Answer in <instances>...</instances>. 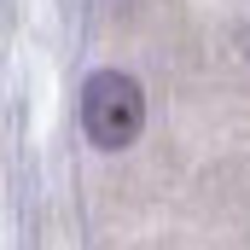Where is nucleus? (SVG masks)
<instances>
[{"label":"nucleus","instance_id":"1","mask_svg":"<svg viewBox=\"0 0 250 250\" xmlns=\"http://www.w3.org/2000/svg\"><path fill=\"white\" fill-rule=\"evenodd\" d=\"M82 128L99 151H123L146 128V93L123 70H93L82 82Z\"/></svg>","mask_w":250,"mask_h":250}]
</instances>
